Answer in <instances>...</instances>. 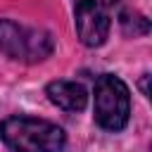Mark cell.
Returning <instances> with one entry per match:
<instances>
[{
  "label": "cell",
  "mask_w": 152,
  "mask_h": 152,
  "mask_svg": "<svg viewBox=\"0 0 152 152\" xmlns=\"http://www.w3.org/2000/svg\"><path fill=\"white\" fill-rule=\"evenodd\" d=\"M55 40L43 28H31L12 19H0V52L14 62L36 64L52 55Z\"/></svg>",
  "instance_id": "cell-3"
},
{
  "label": "cell",
  "mask_w": 152,
  "mask_h": 152,
  "mask_svg": "<svg viewBox=\"0 0 152 152\" xmlns=\"http://www.w3.org/2000/svg\"><path fill=\"white\" fill-rule=\"evenodd\" d=\"M45 93H48L50 102L64 112H81L88 104V93L76 81H64V78L52 81V83H48Z\"/></svg>",
  "instance_id": "cell-5"
},
{
  "label": "cell",
  "mask_w": 152,
  "mask_h": 152,
  "mask_svg": "<svg viewBox=\"0 0 152 152\" xmlns=\"http://www.w3.org/2000/svg\"><path fill=\"white\" fill-rule=\"evenodd\" d=\"M93 114L95 124L104 131L119 133L126 128L131 116V93L119 76L114 74L97 76L93 90Z\"/></svg>",
  "instance_id": "cell-2"
},
{
  "label": "cell",
  "mask_w": 152,
  "mask_h": 152,
  "mask_svg": "<svg viewBox=\"0 0 152 152\" xmlns=\"http://www.w3.org/2000/svg\"><path fill=\"white\" fill-rule=\"evenodd\" d=\"M0 140L12 152H62L66 145V135L57 124L33 116L2 119Z\"/></svg>",
  "instance_id": "cell-1"
},
{
  "label": "cell",
  "mask_w": 152,
  "mask_h": 152,
  "mask_svg": "<svg viewBox=\"0 0 152 152\" xmlns=\"http://www.w3.org/2000/svg\"><path fill=\"white\" fill-rule=\"evenodd\" d=\"M140 88H142V95H147V74L142 76V81H140Z\"/></svg>",
  "instance_id": "cell-7"
},
{
  "label": "cell",
  "mask_w": 152,
  "mask_h": 152,
  "mask_svg": "<svg viewBox=\"0 0 152 152\" xmlns=\"http://www.w3.org/2000/svg\"><path fill=\"white\" fill-rule=\"evenodd\" d=\"M119 0H76L74 19H76V33L83 45L100 48L112 28L109 10Z\"/></svg>",
  "instance_id": "cell-4"
},
{
  "label": "cell",
  "mask_w": 152,
  "mask_h": 152,
  "mask_svg": "<svg viewBox=\"0 0 152 152\" xmlns=\"http://www.w3.org/2000/svg\"><path fill=\"white\" fill-rule=\"evenodd\" d=\"M119 24H121L124 33L126 36H133V38L135 36H145L150 31V21L140 12H121L119 14Z\"/></svg>",
  "instance_id": "cell-6"
}]
</instances>
